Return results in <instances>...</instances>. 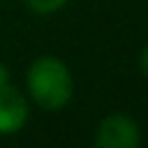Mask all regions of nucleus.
Wrapping results in <instances>:
<instances>
[{
  "label": "nucleus",
  "mask_w": 148,
  "mask_h": 148,
  "mask_svg": "<svg viewBox=\"0 0 148 148\" xmlns=\"http://www.w3.org/2000/svg\"><path fill=\"white\" fill-rule=\"evenodd\" d=\"M30 99L44 111H58L69 104L74 95V79L69 67L56 56H39L30 62L25 74Z\"/></svg>",
  "instance_id": "f257e3e1"
},
{
  "label": "nucleus",
  "mask_w": 148,
  "mask_h": 148,
  "mask_svg": "<svg viewBox=\"0 0 148 148\" xmlns=\"http://www.w3.org/2000/svg\"><path fill=\"white\" fill-rule=\"evenodd\" d=\"M97 148H136L141 143V130L134 118L125 113H109L95 130Z\"/></svg>",
  "instance_id": "f03ea898"
},
{
  "label": "nucleus",
  "mask_w": 148,
  "mask_h": 148,
  "mask_svg": "<svg viewBox=\"0 0 148 148\" xmlns=\"http://www.w3.org/2000/svg\"><path fill=\"white\" fill-rule=\"evenodd\" d=\"M30 106L25 95L12 83L0 86V134H16L25 127Z\"/></svg>",
  "instance_id": "7ed1b4c3"
},
{
  "label": "nucleus",
  "mask_w": 148,
  "mask_h": 148,
  "mask_svg": "<svg viewBox=\"0 0 148 148\" xmlns=\"http://www.w3.org/2000/svg\"><path fill=\"white\" fill-rule=\"evenodd\" d=\"M69 0H25V5L35 12V14H53L58 9H62Z\"/></svg>",
  "instance_id": "20e7f679"
},
{
  "label": "nucleus",
  "mask_w": 148,
  "mask_h": 148,
  "mask_svg": "<svg viewBox=\"0 0 148 148\" xmlns=\"http://www.w3.org/2000/svg\"><path fill=\"white\" fill-rule=\"evenodd\" d=\"M139 67H141L143 76H148V46H143L139 53Z\"/></svg>",
  "instance_id": "39448f33"
},
{
  "label": "nucleus",
  "mask_w": 148,
  "mask_h": 148,
  "mask_svg": "<svg viewBox=\"0 0 148 148\" xmlns=\"http://www.w3.org/2000/svg\"><path fill=\"white\" fill-rule=\"evenodd\" d=\"M5 83H9V69L5 62H0V86H5Z\"/></svg>",
  "instance_id": "423d86ee"
}]
</instances>
